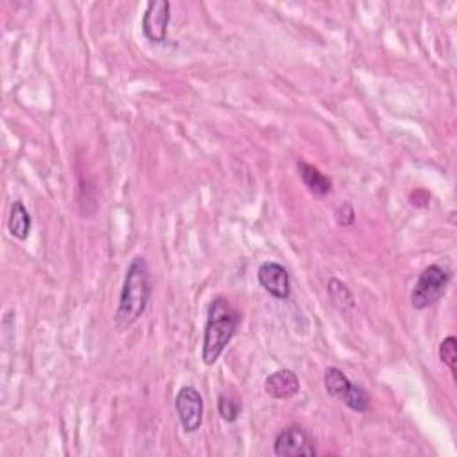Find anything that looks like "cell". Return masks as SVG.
<instances>
[{
  "label": "cell",
  "mask_w": 457,
  "mask_h": 457,
  "mask_svg": "<svg viewBox=\"0 0 457 457\" xmlns=\"http://www.w3.org/2000/svg\"><path fill=\"white\" fill-rule=\"evenodd\" d=\"M152 295V285H150V270L149 263L143 255H136L126 273L118 311H117V325L124 331L129 329L133 324H136L141 315L145 313L149 301Z\"/></svg>",
  "instance_id": "6da1fadb"
},
{
  "label": "cell",
  "mask_w": 457,
  "mask_h": 457,
  "mask_svg": "<svg viewBox=\"0 0 457 457\" xmlns=\"http://www.w3.org/2000/svg\"><path fill=\"white\" fill-rule=\"evenodd\" d=\"M240 325V313L225 297H217L211 301L208 308V320L204 329V343H202V361L206 367L220 359L227 345L236 334Z\"/></svg>",
  "instance_id": "7a4b0ae2"
},
{
  "label": "cell",
  "mask_w": 457,
  "mask_h": 457,
  "mask_svg": "<svg viewBox=\"0 0 457 457\" xmlns=\"http://www.w3.org/2000/svg\"><path fill=\"white\" fill-rule=\"evenodd\" d=\"M452 276L439 264H429L420 276L411 292V304L415 309L422 311L434 306L445 295Z\"/></svg>",
  "instance_id": "3957f363"
},
{
  "label": "cell",
  "mask_w": 457,
  "mask_h": 457,
  "mask_svg": "<svg viewBox=\"0 0 457 457\" xmlns=\"http://www.w3.org/2000/svg\"><path fill=\"white\" fill-rule=\"evenodd\" d=\"M325 390L331 397L343 402L355 413H367L370 409V395L361 386L354 385L339 369L329 367L324 376Z\"/></svg>",
  "instance_id": "277c9868"
},
{
  "label": "cell",
  "mask_w": 457,
  "mask_h": 457,
  "mask_svg": "<svg viewBox=\"0 0 457 457\" xmlns=\"http://www.w3.org/2000/svg\"><path fill=\"white\" fill-rule=\"evenodd\" d=\"M175 411L185 432H197L204 420V399L194 386H182L175 395Z\"/></svg>",
  "instance_id": "5b68a950"
},
{
  "label": "cell",
  "mask_w": 457,
  "mask_h": 457,
  "mask_svg": "<svg viewBox=\"0 0 457 457\" xmlns=\"http://www.w3.org/2000/svg\"><path fill=\"white\" fill-rule=\"evenodd\" d=\"M273 453L278 457H315L316 446L304 427L290 425L278 434L276 443H273Z\"/></svg>",
  "instance_id": "8992f818"
},
{
  "label": "cell",
  "mask_w": 457,
  "mask_h": 457,
  "mask_svg": "<svg viewBox=\"0 0 457 457\" xmlns=\"http://www.w3.org/2000/svg\"><path fill=\"white\" fill-rule=\"evenodd\" d=\"M257 281L266 293L276 297L279 301L290 299L292 286H290V273L286 266L276 261H264L257 270Z\"/></svg>",
  "instance_id": "52a82bcc"
},
{
  "label": "cell",
  "mask_w": 457,
  "mask_h": 457,
  "mask_svg": "<svg viewBox=\"0 0 457 457\" xmlns=\"http://www.w3.org/2000/svg\"><path fill=\"white\" fill-rule=\"evenodd\" d=\"M170 11H171V6L168 0H152V3L147 4V10L141 20V29L145 38L150 43H163L166 40Z\"/></svg>",
  "instance_id": "ba28073f"
},
{
  "label": "cell",
  "mask_w": 457,
  "mask_h": 457,
  "mask_svg": "<svg viewBox=\"0 0 457 457\" xmlns=\"http://www.w3.org/2000/svg\"><path fill=\"white\" fill-rule=\"evenodd\" d=\"M264 392L276 400H288L301 392V381L292 370H278L266 377Z\"/></svg>",
  "instance_id": "9c48e42d"
},
{
  "label": "cell",
  "mask_w": 457,
  "mask_h": 457,
  "mask_svg": "<svg viewBox=\"0 0 457 457\" xmlns=\"http://www.w3.org/2000/svg\"><path fill=\"white\" fill-rule=\"evenodd\" d=\"M299 173L301 179L306 185V188L316 195V197H325L327 194H331L332 190V182L329 177H325L316 166L306 163V161H299Z\"/></svg>",
  "instance_id": "30bf717a"
},
{
  "label": "cell",
  "mask_w": 457,
  "mask_h": 457,
  "mask_svg": "<svg viewBox=\"0 0 457 457\" xmlns=\"http://www.w3.org/2000/svg\"><path fill=\"white\" fill-rule=\"evenodd\" d=\"M31 225H33V218H31L27 208L20 201H15L11 206L10 218H8L10 234L20 241H26L31 234Z\"/></svg>",
  "instance_id": "8fae6325"
},
{
  "label": "cell",
  "mask_w": 457,
  "mask_h": 457,
  "mask_svg": "<svg viewBox=\"0 0 457 457\" xmlns=\"http://www.w3.org/2000/svg\"><path fill=\"white\" fill-rule=\"evenodd\" d=\"M327 286H329V288H327L329 297H331L332 304H334L338 309L345 311L347 308H352V306H354V297H352L350 290L347 288V285H343V283L338 281V279H331Z\"/></svg>",
  "instance_id": "7c38bea8"
},
{
  "label": "cell",
  "mask_w": 457,
  "mask_h": 457,
  "mask_svg": "<svg viewBox=\"0 0 457 457\" xmlns=\"http://www.w3.org/2000/svg\"><path fill=\"white\" fill-rule=\"evenodd\" d=\"M439 359L445 367H448V370L452 374H455V370H457V339L453 336H448L441 341Z\"/></svg>",
  "instance_id": "4fadbf2b"
},
{
  "label": "cell",
  "mask_w": 457,
  "mask_h": 457,
  "mask_svg": "<svg viewBox=\"0 0 457 457\" xmlns=\"http://www.w3.org/2000/svg\"><path fill=\"white\" fill-rule=\"evenodd\" d=\"M240 411H241V406L236 400H232L227 395L218 397V413H220L222 420H225L229 423L236 422L238 416H240Z\"/></svg>",
  "instance_id": "5bb4252c"
},
{
  "label": "cell",
  "mask_w": 457,
  "mask_h": 457,
  "mask_svg": "<svg viewBox=\"0 0 457 457\" xmlns=\"http://www.w3.org/2000/svg\"><path fill=\"white\" fill-rule=\"evenodd\" d=\"M336 222L341 227H352L355 222V211L350 204H343L336 209Z\"/></svg>",
  "instance_id": "9a60e30c"
}]
</instances>
